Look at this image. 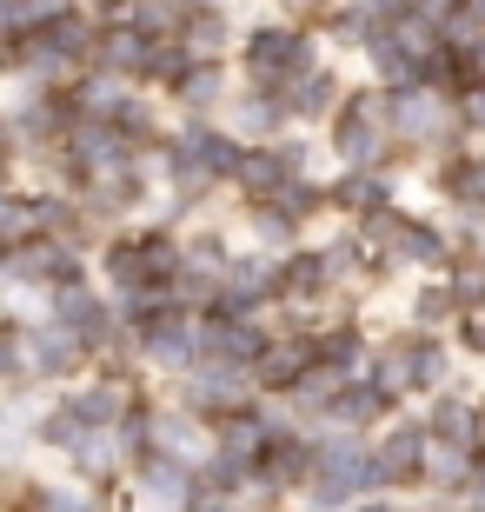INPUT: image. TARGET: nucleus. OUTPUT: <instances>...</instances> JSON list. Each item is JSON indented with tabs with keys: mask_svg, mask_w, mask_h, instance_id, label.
Returning <instances> with one entry per match:
<instances>
[{
	"mask_svg": "<svg viewBox=\"0 0 485 512\" xmlns=\"http://www.w3.org/2000/svg\"><path fill=\"white\" fill-rule=\"evenodd\" d=\"M379 486L386 479L373 466V439L346 433V426H319L313 433V473H306L299 493H313V506L339 512V506H353L359 493H379Z\"/></svg>",
	"mask_w": 485,
	"mask_h": 512,
	"instance_id": "nucleus-1",
	"label": "nucleus"
},
{
	"mask_svg": "<svg viewBox=\"0 0 485 512\" xmlns=\"http://www.w3.org/2000/svg\"><path fill=\"white\" fill-rule=\"evenodd\" d=\"M326 147H333L339 167H392L399 160V140H392V94L379 80L353 87L339 100V114L326 120Z\"/></svg>",
	"mask_w": 485,
	"mask_h": 512,
	"instance_id": "nucleus-2",
	"label": "nucleus"
},
{
	"mask_svg": "<svg viewBox=\"0 0 485 512\" xmlns=\"http://www.w3.org/2000/svg\"><path fill=\"white\" fill-rule=\"evenodd\" d=\"M313 60H326V40H319L306 20H253V27L240 34V54H233V67H240L246 87L280 94L286 80H293L299 67H313Z\"/></svg>",
	"mask_w": 485,
	"mask_h": 512,
	"instance_id": "nucleus-3",
	"label": "nucleus"
},
{
	"mask_svg": "<svg viewBox=\"0 0 485 512\" xmlns=\"http://www.w3.org/2000/svg\"><path fill=\"white\" fill-rule=\"evenodd\" d=\"M133 333H140L147 366H160V373H193V366H200V306L160 293V300L133 320Z\"/></svg>",
	"mask_w": 485,
	"mask_h": 512,
	"instance_id": "nucleus-4",
	"label": "nucleus"
},
{
	"mask_svg": "<svg viewBox=\"0 0 485 512\" xmlns=\"http://www.w3.org/2000/svg\"><path fill=\"white\" fill-rule=\"evenodd\" d=\"M180 406H193V413L213 426V419H226V413H246L253 399H260V386H253V373L246 366H233V360H200L193 373H180Z\"/></svg>",
	"mask_w": 485,
	"mask_h": 512,
	"instance_id": "nucleus-5",
	"label": "nucleus"
},
{
	"mask_svg": "<svg viewBox=\"0 0 485 512\" xmlns=\"http://www.w3.org/2000/svg\"><path fill=\"white\" fill-rule=\"evenodd\" d=\"M353 94L346 80H339V67H326V60H313V67H299L293 80L280 87V114H286V127H326V120L339 114V100Z\"/></svg>",
	"mask_w": 485,
	"mask_h": 512,
	"instance_id": "nucleus-6",
	"label": "nucleus"
},
{
	"mask_svg": "<svg viewBox=\"0 0 485 512\" xmlns=\"http://www.w3.org/2000/svg\"><path fill=\"white\" fill-rule=\"evenodd\" d=\"M7 260H14V286H27V293H54V286L80 280L87 273V260H80V247H67V240H54V233H34V240H20V247H7Z\"/></svg>",
	"mask_w": 485,
	"mask_h": 512,
	"instance_id": "nucleus-7",
	"label": "nucleus"
},
{
	"mask_svg": "<svg viewBox=\"0 0 485 512\" xmlns=\"http://www.w3.org/2000/svg\"><path fill=\"white\" fill-rule=\"evenodd\" d=\"M87 360H94V353H87V340H80L74 326H60V320L27 326V373H34V380L60 386V380H74Z\"/></svg>",
	"mask_w": 485,
	"mask_h": 512,
	"instance_id": "nucleus-8",
	"label": "nucleus"
},
{
	"mask_svg": "<svg viewBox=\"0 0 485 512\" xmlns=\"http://www.w3.org/2000/svg\"><path fill=\"white\" fill-rule=\"evenodd\" d=\"M426 446H432L426 419L379 426V439H373V466H379V479H386V486H419V479H426Z\"/></svg>",
	"mask_w": 485,
	"mask_h": 512,
	"instance_id": "nucleus-9",
	"label": "nucleus"
},
{
	"mask_svg": "<svg viewBox=\"0 0 485 512\" xmlns=\"http://www.w3.org/2000/svg\"><path fill=\"white\" fill-rule=\"evenodd\" d=\"M392 413H399V399L386 393V386L373 380V373H359V380H346L333 393V406H326V419L319 426H346V433H379V426H392Z\"/></svg>",
	"mask_w": 485,
	"mask_h": 512,
	"instance_id": "nucleus-10",
	"label": "nucleus"
},
{
	"mask_svg": "<svg viewBox=\"0 0 485 512\" xmlns=\"http://www.w3.org/2000/svg\"><path fill=\"white\" fill-rule=\"evenodd\" d=\"M313 366V333H273L266 340V353L246 373H253V386H260V399H286L299 386V373Z\"/></svg>",
	"mask_w": 485,
	"mask_h": 512,
	"instance_id": "nucleus-11",
	"label": "nucleus"
},
{
	"mask_svg": "<svg viewBox=\"0 0 485 512\" xmlns=\"http://www.w3.org/2000/svg\"><path fill=\"white\" fill-rule=\"evenodd\" d=\"M326 193H333V207L346 213V220H366V213L399 207V180H392V167H339L333 180H326Z\"/></svg>",
	"mask_w": 485,
	"mask_h": 512,
	"instance_id": "nucleus-12",
	"label": "nucleus"
},
{
	"mask_svg": "<svg viewBox=\"0 0 485 512\" xmlns=\"http://www.w3.org/2000/svg\"><path fill=\"white\" fill-rule=\"evenodd\" d=\"M147 60H153V40L133 27V20H100V40H94V60L87 67H100V74H120V80H147Z\"/></svg>",
	"mask_w": 485,
	"mask_h": 512,
	"instance_id": "nucleus-13",
	"label": "nucleus"
},
{
	"mask_svg": "<svg viewBox=\"0 0 485 512\" xmlns=\"http://www.w3.org/2000/svg\"><path fill=\"white\" fill-rule=\"evenodd\" d=\"M220 120L233 133H240L246 147H260V140H280L286 133V114H280V94H266V87H233V94H226V107H220Z\"/></svg>",
	"mask_w": 485,
	"mask_h": 512,
	"instance_id": "nucleus-14",
	"label": "nucleus"
},
{
	"mask_svg": "<svg viewBox=\"0 0 485 512\" xmlns=\"http://www.w3.org/2000/svg\"><path fill=\"white\" fill-rule=\"evenodd\" d=\"M240 14L226 7V0H206V7H187V27H180V40H187L200 60H233L240 54Z\"/></svg>",
	"mask_w": 485,
	"mask_h": 512,
	"instance_id": "nucleus-15",
	"label": "nucleus"
},
{
	"mask_svg": "<svg viewBox=\"0 0 485 512\" xmlns=\"http://www.w3.org/2000/svg\"><path fill=\"white\" fill-rule=\"evenodd\" d=\"M366 373H373L399 406H406V399H426V380H419V333L406 326V333H392L386 346H373V366H366Z\"/></svg>",
	"mask_w": 485,
	"mask_h": 512,
	"instance_id": "nucleus-16",
	"label": "nucleus"
},
{
	"mask_svg": "<svg viewBox=\"0 0 485 512\" xmlns=\"http://www.w3.org/2000/svg\"><path fill=\"white\" fill-rule=\"evenodd\" d=\"M226 94H233V67H226V60H193L160 100H173L180 114H213V120H220Z\"/></svg>",
	"mask_w": 485,
	"mask_h": 512,
	"instance_id": "nucleus-17",
	"label": "nucleus"
},
{
	"mask_svg": "<svg viewBox=\"0 0 485 512\" xmlns=\"http://www.w3.org/2000/svg\"><path fill=\"white\" fill-rule=\"evenodd\" d=\"M426 433L432 439H452V446H472V453H485L479 446V399L466 393V386H439V393L426 399Z\"/></svg>",
	"mask_w": 485,
	"mask_h": 512,
	"instance_id": "nucleus-18",
	"label": "nucleus"
},
{
	"mask_svg": "<svg viewBox=\"0 0 485 512\" xmlns=\"http://www.w3.org/2000/svg\"><path fill=\"white\" fill-rule=\"evenodd\" d=\"M133 479H140L147 506H160V512H180L187 493H193V466H187V459H173V453H160V446H153L147 459H133Z\"/></svg>",
	"mask_w": 485,
	"mask_h": 512,
	"instance_id": "nucleus-19",
	"label": "nucleus"
},
{
	"mask_svg": "<svg viewBox=\"0 0 485 512\" xmlns=\"http://www.w3.org/2000/svg\"><path fill=\"white\" fill-rule=\"evenodd\" d=\"M313 360L333 366V373H346V380H359V373L373 366V340H366V326H359V320H326L313 333Z\"/></svg>",
	"mask_w": 485,
	"mask_h": 512,
	"instance_id": "nucleus-20",
	"label": "nucleus"
},
{
	"mask_svg": "<svg viewBox=\"0 0 485 512\" xmlns=\"http://www.w3.org/2000/svg\"><path fill=\"white\" fill-rule=\"evenodd\" d=\"M432 187H439V200H446V207H485V153L466 140L459 153H446V160H439Z\"/></svg>",
	"mask_w": 485,
	"mask_h": 512,
	"instance_id": "nucleus-21",
	"label": "nucleus"
},
{
	"mask_svg": "<svg viewBox=\"0 0 485 512\" xmlns=\"http://www.w3.org/2000/svg\"><path fill=\"white\" fill-rule=\"evenodd\" d=\"M246 247L286 260V253L306 247V240H299V220L280 207V200H246Z\"/></svg>",
	"mask_w": 485,
	"mask_h": 512,
	"instance_id": "nucleus-22",
	"label": "nucleus"
},
{
	"mask_svg": "<svg viewBox=\"0 0 485 512\" xmlns=\"http://www.w3.org/2000/svg\"><path fill=\"white\" fill-rule=\"evenodd\" d=\"M133 399H140V393H127V380H120V373H100V380L74 386V393H67V406H74L87 426H120Z\"/></svg>",
	"mask_w": 485,
	"mask_h": 512,
	"instance_id": "nucleus-23",
	"label": "nucleus"
},
{
	"mask_svg": "<svg viewBox=\"0 0 485 512\" xmlns=\"http://www.w3.org/2000/svg\"><path fill=\"white\" fill-rule=\"evenodd\" d=\"M472 446H452V439H432L426 446V479L419 486H432V493H446V499H459L466 493V479H472Z\"/></svg>",
	"mask_w": 485,
	"mask_h": 512,
	"instance_id": "nucleus-24",
	"label": "nucleus"
},
{
	"mask_svg": "<svg viewBox=\"0 0 485 512\" xmlns=\"http://www.w3.org/2000/svg\"><path fill=\"white\" fill-rule=\"evenodd\" d=\"M412 326H419V333H452V320H459V313H466V306H459V293H452V280H419L412 286Z\"/></svg>",
	"mask_w": 485,
	"mask_h": 512,
	"instance_id": "nucleus-25",
	"label": "nucleus"
},
{
	"mask_svg": "<svg viewBox=\"0 0 485 512\" xmlns=\"http://www.w3.org/2000/svg\"><path fill=\"white\" fill-rule=\"evenodd\" d=\"M87 433H100V426H87V419H80L67 399H54V406L34 419V446H47V453H74Z\"/></svg>",
	"mask_w": 485,
	"mask_h": 512,
	"instance_id": "nucleus-26",
	"label": "nucleus"
},
{
	"mask_svg": "<svg viewBox=\"0 0 485 512\" xmlns=\"http://www.w3.org/2000/svg\"><path fill=\"white\" fill-rule=\"evenodd\" d=\"M273 200H280V207L293 213L299 227H313L319 213L333 207V193H326V180H319V173H293V180H286V187L273 193Z\"/></svg>",
	"mask_w": 485,
	"mask_h": 512,
	"instance_id": "nucleus-27",
	"label": "nucleus"
},
{
	"mask_svg": "<svg viewBox=\"0 0 485 512\" xmlns=\"http://www.w3.org/2000/svg\"><path fill=\"white\" fill-rule=\"evenodd\" d=\"M34 373H27V326L20 320H0V386L14 393V386H27Z\"/></svg>",
	"mask_w": 485,
	"mask_h": 512,
	"instance_id": "nucleus-28",
	"label": "nucleus"
},
{
	"mask_svg": "<svg viewBox=\"0 0 485 512\" xmlns=\"http://www.w3.org/2000/svg\"><path fill=\"white\" fill-rule=\"evenodd\" d=\"M67 7H80V0H14V27H54L60 14H67Z\"/></svg>",
	"mask_w": 485,
	"mask_h": 512,
	"instance_id": "nucleus-29",
	"label": "nucleus"
},
{
	"mask_svg": "<svg viewBox=\"0 0 485 512\" xmlns=\"http://www.w3.org/2000/svg\"><path fill=\"white\" fill-rule=\"evenodd\" d=\"M452 107H459V127H466V140H485V80H472V87L452 100Z\"/></svg>",
	"mask_w": 485,
	"mask_h": 512,
	"instance_id": "nucleus-30",
	"label": "nucleus"
},
{
	"mask_svg": "<svg viewBox=\"0 0 485 512\" xmlns=\"http://www.w3.org/2000/svg\"><path fill=\"white\" fill-rule=\"evenodd\" d=\"M452 346L472 353V360H485V313H459L452 320Z\"/></svg>",
	"mask_w": 485,
	"mask_h": 512,
	"instance_id": "nucleus-31",
	"label": "nucleus"
},
{
	"mask_svg": "<svg viewBox=\"0 0 485 512\" xmlns=\"http://www.w3.org/2000/svg\"><path fill=\"white\" fill-rule=\"evenodd\" d=\"M180 512H246V493H213V486H193Z\"/></svg>",
	"mask_w": 485,
	"mask_h": 512,
	"instance_id": "nucleus-32",
	"label": "nucleus"
},
{
	"mask_svg": "<svg viewBox=\"0 0 485 512\" xmlns=\"http://www.w3.org/2000/svg\"><path fill=\"white\" fill-rule=\"evenodd\" d=\"M34 512H94V506H87V493H80V486H40Z\"/></svg>",
	"mask_w": 485,
	"mask_h": 512,
	"instance_id": "nucleus-33",
	"label": "nucleus"
},
{
	"mask_svg": "<svg viewBox=\"0 0 485 512\" xmlns=\"http://www.w3.org/2000/svg\"><path fill=\"white\" fill-rule=\"evenodd\" d=\"M459 506H466V512H485V453L472 459V479H466V493H459Z\"/></svg>",
	"mask_w": 485,
	"mask_h": 512,
	"instance_id": "nucleus-34",
	"label": "nucleus"
},
{
	"mask_svg": "<svg viewBox=\"0 0 485 512\" xmlns=\"http://www.w3.org/2000/svg\"><path fill=\"white\" fill-rule=\"evenodd\" d=\"M459 47H466V67H472V74L485 80V27H479V34H472V40H459Z\"/></svg>",
	"mask_w": 485,
	"mask_h": 512,
	"instance_id": "nucleus-35",
	"label": "nucleus"
},
{
	"mask_svg": "<svg viewBox=\"0 0 485 512\" xmlns=\"http://www.w3.org/2000/svg\"><path fill=\"white\" fill-rule=\"evenodd\" d=\"M466 313H485V260H479V286H472V300H466Z\"/></svg>",
	"mask_w": 485,
	"mask_h": 512,
	"instance_id": "nucleus-36",
	"label": "nucleus"
},
{
	"mask_svg": "<svg viewBox=\"0 0 485 512\" xmlns=\"http://www.w3.org/2000/svg\"><path fill=\"white\" fill-rule=\"evenodd\" d=\"M359 512H406V506H392V499H366Z\"/></svg>",
	"mask_w": 485,
	"mask_h": 512,
	"instance_id": "nucleus-37",
	"label": "nucleus"
},
{
	"mask_svg": "<svg viewBox=\"0 0 485 512\" xmlns=\"http://www.w3.org/2000/svg\"><path fill=\"white\" fill-rule=\"evenodd\" d=\"M472 7H479V20H485V0H472Z\"/></svg>",
	"mask_w": 485,
	"mask_h": 512,
	"instance_id": "nucleus-38",
	"label": "nucleus"
}]
</instances>
